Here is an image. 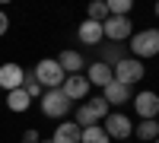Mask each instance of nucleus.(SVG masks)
Returning a JSON list of instances; mask_svg holds the SVG:
<instances>
[{
    "label": "nucleus",
    "mask_w": 159,
    "mask_h": 143,
    "mask_svg": "<svg viewBox=\"0 0 159 143\" xmlns=\"http://www.w3.org/2000/svg\"><path fill=\"white\" fill-rule=\"evenodd\" d=\"M22 92H25V96H29V99L35 102V99H42V92H45V89L38 86V80H35L32 73H25V80H22Z\"/></svg>",
    "instance_id": "obj_22"
},
{
    "label": "nucleus",
    "mask_w": 159,
    "mask_h": 143,
    "mask_svg": "<svg viewBox=\"0 0 159 143\" xmlns=\"http://www.w3.org/2000/svg\"><path fill=\"white\" fill-rule=\"evenodd\" d=\"M156 124H159V114H156Z\"/></svg>",
    "instance_id": "obj_28"
},
{
    "label": "nucleus",
    "mask_w": 159,
    "mask_h": 143,
    "mask_svg": "<svg viewBox=\"0 0 159 143\" xmlns=\"http://www.w3.org/2000/svg\"><path fill=\"white\" fill-rule=\"evenodd\" d=\"M38 105H42V114L45 118H64V114L70 111L73 102L61 92V89H45L42 99H38Z\"/></svg>",
    "instance_id": "obj_5"
},
{
    "label": "nucleus",
    "mask_w": 159,
    "mask_h": 143,
    "mask_svg": "<svg viewBox=\"0 0 159 143\" xmlns=\"http://www.w3.org/2000/svg\"><path fill=\"white\" fill-rule=\"evenodd\" d=\"M111 73H115L118 83H124V86L134 89L143 76H147V67H143V60H137V57H124V60H118L111 67Z\"/></svg>",
    "instance_id": "obj_4"
},
{
    "label": "nucleus",
    "mask_w": 159,
    "mask_h": 143,
    "mask_svg": "<svg viewBox=\"0 0 159 143\" xmlns=\"http://www.w3.org/2000/svg\"><path fill=\"white\" fill-rule=\"evenodd\" d=\"M124 57H127V54L121 51V45H111V42H108V45L102 48V64H108V67H115V64L124 60Z\"/></svg>",
    "instance_id": "obj_19"
},
{
    "label": "nucleus",
    "mask_w": 159,
    "mask_h": 143,
    "mask_svg": "<svg viewBox=\"0 0 159 143\" xmlns=\"http://www.w3.org/2000/svg\"><path fill=\"white\" fill-rule=\"evenodd\" d=\"M76 38H80V45H89V48H99L102 45V22H92V19H83L76 25Z\"/></svg>",
    "instance_id": "obj_11"
},
{
    "label": "nucleus",
    "mask_w": 159,
    "mask_h": 143,
    "mask_svg": "<svg viewBox=\"0 0 159 143\" xmlns=\"http://www.w3.org/2000/svg\"><path fill=\"white\" fill-rule=\"evenodd\" d=\"M130 105H134V111L140 114V121H156V114H159V92L143 89V92H137L130 99Z\"/></svg>",
    "instance_id": "obj_7"
},
{
    "label": "nucleus",
    "mask_w": 159,
    "mask_h": 143,
    "mask_svg": "<svg viewBox=\"0 0 159 143\" xmlns=\"http://www.w3.org/2000/svg\"><path fill=\"white\" fill-rule=\"evenodd\" d=\"M80 137H83V131L73 121H61L51 134V143H80Z\"/></svg>",
    "instance_id": "obj_14"
},
{
    "label": "nucleus",
    "mask_w": 159,
    "mask_h": 143,
    "mask_svg": "<svg viewBox=\"0 0 159 143\" xmlns=\"http://www.w3.org/2000/svg\"><path fill=\"white\" fill-rule=\"evenodd\" d=\"M102 35L108 38L111 45L130 42V35H134V22H130V16H108V19L102 22Z\"/></svg>",
    "instance_id": "obj_6"
},
{
    "label": "nucleus",
    "mask_w": 159,
    "mask_h": 143,
    "mask_svg": "<svg viewBox=\"0 0 159 143\" xmlns=\"http://www.w3.org/2000/svg\"><path fill=\"white\" fill-rule=\"evenodd\" d=\"M86 19H92V22H105V19H108V7H105V0H92L89 10H86Z\"/></svg>",
    "instance_id": "obj_20"
},
{
    "label": "nucleus",
    "mask_w": 159,
    "mask_h": 143,
    "mask_svg": "<svg viewBox=\"0 0 159 143\" xmlns=\"http://www.w3.org/2000/svg\"><path fill=\"white\" fill-rule=\"evenodd\" d=\"M86 105L92 108V114H96V118H99V121H105V118H108V111H111V108H108V102H105L102 96H96V99H89V102H86Z\"/></svg>",
    "instance_id": "obj_23"
},
{
    "label": "nucleus",
    "mask_w": 159,
    "mask_h": 143,
    "mask_svg": "<svg viewBox=\"0 0 159 143\" xmlns=\"http://www.w3.org/2000/svg\"><path fill=\"white\" fill-rule=\"evenodd\" d=\"M86 80H89V86H99V89H105L111 80H115V73H111V67L108 64H102V60H92L89 67H86Z\"/></svg>",
    "instance_id": "obj_12"
},
{
    "label": "nucleus",
    "mask_w": 159,
    "mask_h": 143,
    "mask_svg": "<svg viewBox=\"0 0 159 143\" xmlns=\"http://www.w3.org/2000/svg\"><path fill=\"white\" fill-rule=\"evenodd\" d=\"M29 105H32V99L22 92V86L13 89V92H7V108H10V111H25Z\"/></svg>",
    "instance_id": "obj_16"
},
{
    "label": "nucleus",
    "mask_w": 159,
    "mask_h": 143,
    "mask_svg": "<svg viewBox=\"0 0 159 143\" xmlns=\"http://www.w3.org/2000/svg\"><path fill=\"white\" fill-rule=\"evenodd\" d=\"M153 13H156V16H159V3H156V7H153Z\"/></svg>",
    "instance_id": "obj_27"
},
{
    "label": "nucleus",
    "mask_w": 159,
    "mask_h": 143,
    "mask_svg": "<svg viewBox=\"0 0 159 143\" xmlns=\"http://www.w3.org/2000/svg\"><path fill=\"white\" fill-rule=\"evenodd\" d=\"M102 99L108 102V108H121V105H127V102L134 99V89L124 86V83H118V80H111L108 86L102 89Z\"/></svg>",
    "instance_id": "obj_8"
},
{
    "label": "nucleus",
    "mask_w": 159,
    "mask_h": 143,
    "mask_svg": "<svg viewBox=\"0 0 159 143\" xmlns=\"http://www.w3.org/2000/svg\"><path fill=\"white\" fill-rule=\"evenodd\" d=\"M89 80H86V76L83 73H73V76H67V80H64V86H61V92L64 96H67L70 102H80V99H86L89 96Z\"/></svg>",
    "instance_id": "obj_9"
},
{
    "label": "nucleus",
    "mask_w": 159,
    "mask_h": 143,
    "mask_svg": "<svg viewBox=\"0 0 159 143\" xmlns=\"http://www.w3.org/2000/svg\"><path fill=\"white\" fill-rule=\"evenodd\" d=\"M134 137H137L140 143H153V140L159 137V124H156V121H140V124H134Z\"/></svg>",
    "instance_id": "obj_15"
},
{
    "label": "nucleus",
    "mask_w": 159,
    "mask_h": 143,
    "mask_svg": "<svg viewBox=\"0 0 159 143\" xmlns=\"http://www.w3.org/2000/svg\"><path fill=\"white\" fill-rule=\"evenodd\" d=\"M108 16H130V10H134V0H108Z\"/></svg>",
    "instance_id": "obj_21"
},
{
    "label": "nucleus",
    "mask_w": 159,
    "mask_h": 143,
    "mask_svg": "<svg viewBox=\"0 0 159 143\" xmlns=\"http://www.w3.org/2000/svg\"><path fill=\"white\" fill-rule=\"evenodd\" d=\"M32 76L38 80V86H42V89H61L64 80H67V73L61 70V64H57L54 57L38 60V64H35V70H32Z\"/></svg>",
    "instance_id": "obj_2"
},
{
    "label": "nucleus",
    "mask_w": 159,
    "mask_h": 143,
    "mask_svg": "<svg viewBox=\"0 0 159 143\" xmlns=\"http://www.w3.org/2000/svg\"><path fill=\"white\" fill-rule=\"evenodd\" d=\"M57 64H61V70L67 73V76H73V73H80V70H86V60H83V54L80 51H61V57H54Z\"/></svg>",
    "instance_id": "obj_13"
},
{
    "label": "nucleus",
    "mask_w": 159,
    "mask_h": 143,
    "mask_svg": "<svg viewBox=\"0 0 159 143\" xmlns=\"http://www.w3.org/2000/svg\"><path fill=\"white\" fill-rule=\"evenodd\" d=\"M153 143H159V137H156V140H153Z\"/></svg>",
    "instance_id": "obj_29"
},
{
    "label": "nucleus",
    "mask_w": 159,
    "mask_h": 143,
    "mask_svg": "<svg viewBox=\"0 0 159 143\" xmlns=\"http://www.w3.org/2000/svg\"><path fill=\"white\" fill-rule=\"evenodd\" d=\"M7 29H10V16H7V13H3V10H0V38H3V35H7Z\"/></svg>",
    "instance_id": "obj_25"
},
{
    "label": "nucleus",
    "mask_w": 159,
    "mask_h": 143,
    "mask_svg": "<svg viewBox=\"0 0 159 143\" xmlns=\"http://www.w3.org/2000/svg\"><path fill=\"white\" fill-rule=\"evenodd\" d=\"M73 124L80 127V131H83V127H92V124H102V121L96 118V114H92V108H89L86 102H83V105L76 108V114H73Z\"/></svg>",
    "instance_id": "obj_17"
},
{
    "label": "nucleus",
    "mask_w": 159,
    "mask_h": 143,
    "mask_svg": "<svg viewBox=\"0 0 159 143\" xmlns=\"http://www.w3.org/2000/svg\"><path fill=\"white\" fill-rule=\"evenodd\" d=\"M130 57H137V60L159 57V29H143L130 35Z\"/></svg>",
    "instance_id": "obj_1"
},
{
    "label": "nucleus",
    "mask_w": 159,
    "mask_h": 143,
    "mask_svg": "<svg viewBox=\"0 0 159 143\" xmlns=\"http://www.w3.org/2000/svg\"><path fill=\"white\" fill-rule=\"evenodd\" d=\"M80 143H111V140H108V134L102 131V124H92V127H83Z\"/></svg>",
    "instance_id": "obj_18"
},
{
    "label": "nucleus",
    "mask_w": 159,
    "mask_h": 143,
    "mask_svg": "<svg viewBox=\"0 0 159 143\" xmlns=\"http://www.w3.org/2000/svg\"><path fill=\"white\" fill-rule=\"evenodd\" d=\"M38 143H51V137H45V140H38Z\"/></svg>",
    "instance_id": "obj_26"
},
{
    "label": "nucleus",
    "mask_w": 159,
    "mask_h": 143,
    "mask_svg": "<svg viewBox=\"0 0 159 143\" xmlns=\"http://www.w3.org/2000/svg\"><path fill=\"white\" fill-rule=\"evenodd\" d=\"M102 131L108 134V140L127 143L130 137H134V121H130L124 111H108V118L102 121Z\"/></svg>",
    "instance_id": "obj_3"
},
{
    "label": "nucleus",
    "mask_w": 159,
    "mask_h": 143,
    "mask_svg": "<svg viewBox=\"0 0 159 143\" xmlns=\"http://www.w3.org/2000/svg\"><path fill=\"white\" fill-rule=\"evenodd\" d=\"M25 80V70L19 67V64H0V89H7V92H13V89H19Z\"/></svg>",
    "instance_id": "obj_10"
},
{
    "label": "nucleus",
    "mask_w": 159,
    "mask_h": 143,
    "mask_svg": "<svg viewBox=\"0 0 159 143\" xmlns=\"http://www.w3.org/2000/svg\"><path fill=\"white\" fill-rule=\"evenodd\" d=\"M38 140H42V137H38V131H25L19 143H38Z\"/></svg>",
    "instance_id": "obj_24"
}]
</instances>
